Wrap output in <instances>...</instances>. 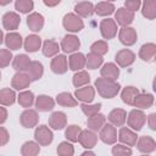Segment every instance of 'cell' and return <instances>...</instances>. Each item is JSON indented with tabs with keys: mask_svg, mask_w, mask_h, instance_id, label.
Here are the masks:
<instances>
[{
	"mask_svg": "<svg viewBox=\"0 0 156 156\" xmlns=\"http://www.w3.org/2000/svg\"><path fill=\"white\" fill-rule=\"evenodd\" d=\"M95 88L98 90V93L105 98V99H112L115 98L118 91H119V84L116 80L112 79H107V78H98L95 80Z\"/></svg>",
	"mask_w": 156,
	"mask_h": 156,
	"instance_id": "6da1fadb",
	"label": "cell"
},
{
	"mask_svg": "<svg viewBox=\"0 0 156 156\" xmlns=\"http://www.w3.org/2000/svg\"><path fill=\"white\" fill-rule=\"evenodd\" d=\"M62 24H63V28L66 30L72 32V33L80 32L84 28V23H83L82 18L77 13H67V15H65V17L62 20Z\"/></svg>",
	"mask_w": 156,
	"mask_h": 156,
	"instance_id": "7a4b0ae2",
	"label": "cell"
},
{
	"mask_svg": "<svg viewBox=\"0 0 156 156\" xmlns=\"http://www.w3.org/2000/svg\"><path fill=\"white\" fill-rule=\"evenodd\" d=\"M127 123L133 130H140L146 121V116L141 110H132L127 117Z\"/></svg>",
	"mask_w": 156,
	"mask_h": 156,
	"instance_id": "3957f363",
	"label": "cell"
},
{
	"mask_svg": "<svg viewBox=\"0 0 156 156\" xmlns=\"http://www.w3.org/2000/svg\"><path fill=\"white\" fill-rule=\"evenodd\" d=\"M34 138L39 145L46 146L52 143L54 135L48 126H39V127H37V129L34 132Z\"/></svg>",
	"mask_w": 156,
	"mask_h": 156,
	"instance_id": "277c9868",
	"label": "cell"
},
{
	"mask_svg": "<svg viewBox=\"0 0 156 156\" xmlns=\"http://www.w3.org/2000/svg\"><path fill=\"white\" fill-rule=\"evenodd\" d=\"M118 38H119V41L126 45V46H132L136 43V32L133 27H129V26H124L119 29V33H118Z\"/></svg>",
	"mask_w": 156,
	"mask_h": 156,
	"instance_id": "5b68a950",
	"label": "cell"
},
{
	"mask_svg": "<svg viewBox=\"0 0 156 156\" xmlns=\"http://www.w3.org/2000/svg\"><path fill=\"white\" fill-rule=\"evenodd\" d=\"M99 132H100L99 133V138L105 144L112 145V144H115L117 141V130H116L115 126H112V124H104Z\"/></svg>",
	"mask_w": 156,
	"mask_h": 156,
	"instance_id": "8992f818",
	"label": "cell"
},
{
	"mask_svg": "<svg viewBox=\"0 0 156 156\" xmlns=\"http://www.w3.org/2000/svg\"><path fill=\"white\" fill-rule=\"evenodd\" d=\"M38 121H39V116H38V112L35 110H32V108H27L24 110L21 116H20V122L22 124V127L24 128H33L38 124Z\"/></svg>",
	"mask_w": 156,
	"mask_h": 156,
	"instance_id": "52a82bcc",
	"label": "cell"
},
{
	"mask_svg": "<svg viewBox=\"0 0 156 156\" xmlns=\"http://www.w3.org/2000/svg\"><path fill=\"white\" fill-rule=\"evenodd\" d=\"M100 32L105 39H112L117 34V23L111 18L102 20L100 23Z\"/></svg>",
	"mask_w": 156,
	"mask_h": 156,
	"instance_id": "ba28073f",
	"label": "cell"
},
{
	"mask_svg": "<svg viewBox=\"0 0 156 156\" xmlns=\"http://www.w3.org/2000/svg\"><path fill=\"white\" fill-rule=\"evenodd\" d=\"M115 60L119 67H128L135 61V54L129 49H122L116 54Z\"/></svg>",
	"mask_w": 156,
	"mask_h": 156,
	"instance_id": "9c48e42d",
	"label": "cell"
},
{
	"mask_svg": "<svg viewBox=\"0 0 156 156\" xmlns=\"http://www.w3.org/2000/svg\"><path fill=\"white\" fill-rule=\"evenodd\" d=\"M32 83L30 77L28 76L27 72H17L11 80V87L16 90H23L26 88L29 87V84Z\"/></svg>",
	"mask_w": 156,
	"mask_h": 156,
	"instance_id": "30bf717a",
	"label": "cell"
},
{
	"mask_svg": "<svg viewBox=\"0 0 156 156\" xmlns=\"http://www.w3.org/2000/svg\"><path fill=\"white\" fill-rule=\"evenodd\" d=\"M78 141H79V144H80L83 147H85V149H93V147L96 145L98 135L95 134V132H93V130H90V129L82 130L80 134H79Z\"/></svg>",
	"mask_w": 156,
	"mask_h": 156,
	"instance_id": "8fae6325",
	"label": "cell"
},
{
	"mask_svg": "<svg viewBox=\"0 0 156 156\" xmlns=\"http://www.w3.org/2000/svg\"><path fill=\"white\" fill-rule=\"evenodd\" d=\"M134 20V12L124 9V7H119L116 13H115V22L122 27L124 26H129Z\"/></svg>",
	"mask_w": 156,
	"mask_h": 156,
	"instance_id": "7c38bea8",
	"label": "cell"
},
{
	"mask_svg": "<svg viewBox=\"0 0 156 156\" xmlns=\"http://www.w3.org/2000/svg\"><path fill=\"white\" fill-rule=\"evenodd\" d=\"M138 145V150L143 154H150V152H154L155 149H156V141L154 140V138L149 136V135H143L140 136L136 143Z\"/></svg>",
	"mask_w": 156,
	"mask_h": 156,
	"instance_id": "4fadbf2b",
	"label": "cell"
},
{
	"mask_svg": "<svg viewBox=\"0 0 156 156\" xmlns=\"http://www.w3.org/2000/svg\"><path fill=\"white\" fill-rule=\"evenodd\" d=\"M79 46H80V41L73 34L65 35L62 41H61V49L65 52H74V51H77L79 49Z\"/></svg>",
	"mask_w": 156,
	"mask_h": 156,
	"instance_id": "5bb4252c",
	"label": "cell"
},
{
	"mask_svg": "<svg viewBox=\"0 0 156 156\" xmlns=\"http://www.w3.org/2000/svg\"><path fill=\"white\" fill-rule=\"evenodd\" d=\"M51 71L56 74H63L68 69V63H67V57L65 55H56L51 60Z\"/></svg>",
	"mask_w": 156,
	"mask_h": 156,
	"instance_id": "9a60e30c",
	"label": "cell"
},
{
	"mask_svg": "<svg viewBox=\"0 0 156 156\" xmlns=\"http://www.w3.org/2000/svg\"><path fill=\"white\" fill-rule=\"evenodd\" d=\"M74 96L77 98V100H79L82 102H85V104H89L94 100L95 89L90 85H84L83 88L80 87L74 91Z\"/></svg>",
	"mask_w": 156,
	"mask_h": 156,
	"instance_id": "2e32d148",
	"label": "cell"
},
{
	"mask_svg": "<svg viewBox=\"0 0 156 156\" xmlns=\"http://www.w3.org/2000/svg\"><path fill=\"white\" fill-rule=\"evenodd\" d=\"M118 140L124 144V145H128V146H134L136 140H138V136H136V133H134L132 129L129 128H121L119 132H118Z\"/></svg>",
	"mask_w": 156,
	"mask_h": 156,
	"instance_id": "e0dca14e",
	"label": "cell"
},
{
	"mask_svg": "<svg viewBox=\"0 0 156 156\" xmlns=\"http://www.w3.org/2000/svg\"><path fill=\"white\" fill-rule=\"evenodd\" d=\"M67 124V117L63 112L61 111H56L54 113H51L50 118H49V126L55 129V130H60L63 129Z\"/></svg>",
	"mask_w": 156,
	"mask_h": 156,
	"instance_id": "ac0fdd59",
	"label": "cell"
},
{
	"mask_svg": "<svg viewBox=\"0 0 156 156\" xmlns=\"http://www.w3.org/2000/svg\"><path fill=\"white\" fill-rule=\"evenodd\" d=\"M21 18L16 12H6L2 16V26L7 30H15L18 28Z\"/></svg>",
	"mask_w": 156,
	"mask_h": 156,
	"instance_id": "d6986e66",
	"label": "cell"
},
{
	"mask_svg": "<svg viewBox=\"0 0 156 156\" xmlns=\"http://www.w3.org/2000/svg\"><path fill=\"white\" fill-rule=\"evenodd\" d=\"M108 121L112 126L115 127H121L126 123L127 119V112L123 108H113L110 113H108Z\"/></svg>",
	"mask_w": 156,
	"mask_h": 156,
	"instance_id": "ffe728a7",
	"label": "cell"
},
{
	"mask_svg": "<svg viewBox=\"0 0 156 156\" xmlns=\"http://www.w3.org/2000/svg\"><path fill=\"white\" fill-rule=\"evenodd\" d=\"M5 44H6V48L10 50H18L23 45V40L21 34L16 32H10L5 35Z\"/></svg>",
	"mask_w": 156,
	"mask_h": 156,
	"instance_id": "44dd1931",
	"label": "cell"
},
{
	"mask_svg": "<svg viewBox=\"0 0 156 156\" xmlns=\"http://www.w3.org/2000/svg\"><path fill=\"white\" fill-rule=\"evenodd\" d=\"M106 122V117L105 115L98 112L93 116H89L88 117V121H87V126H88V129L93 130V132H99L101 129V127L105 124Z\"/></svg>",
	"mask_w": 156,
	"mask_h": 156,
	"instance_id": "7402d4cb",
	"label": "cell"
},
{
	"mask_svg": "<svg viewBox=\"0 0 156 156\" xmlns=\"http://www.w3.org/2000/svg\"><path fill=\"white\" fill-rule=\"evenodd\" d=\"M27 26L33 32H39L44 27V17L38 12H33L27 17Z\"/></svg>",
	"mask_w": 156,
	"mask_h": 156,
	"instance_id": "603a6c76",
	"label": "cell"
},
{
	"mask_svg": "<svg viewBox=\"0 0 156 156\" xmlns=\"http://www.w3.org/2000/svg\"><path fill=\"white\" fill-rule=\"evenodd\" d=\"M152 104H154V96L151 94L138 93L135 99H134L133 106H135L138 108H149L152 106Z\"/></svg>",
	"mask_w": 156,
	"mask_h": 156,
	"instance_id": "cb8c5ba5",
	"label": "cell"
},
{
	"mask_svg": "<svg viewBox=\"0 0 156 156\" xmlns=\"http://www.w3.org/2000/svg\"><path fill=\"white\" fill-rule=\"evenodd\" d=\"M68 66L72 71H80L85 67V56L82 52H74L68 57Z\"/></svg>",
	"mask_w": 156,
	"mask_h": 156,
	"instance_id": "d4e9b609",
	"label": "cell"
},
{
	"mask_svg": "<svg viewBox=\"0 0 156 156\" xmlns=\"http://www.w3.org/2000/svg\"><path fill=\"white\" fill-rule=\"evenodd\" d=\"M54 106H55L54 99L48 95H39L35 100V107H37V110H39L41 112L51 111L54 108Z\"/></svg>",
	"mask_w": 156,
	"mask_h": 156,
	"instance_id": "484cf974",
	"label": "cell"
},
{
	"mask_svg": "<svg viewBox=\"0 0 156 156\" xmlns=\"http://www.w3.org/2000/svg\"><path fill=\"white\" fill-rule=\"evenodd\" d=\"M100 74L101 77L104 78H107V79H112V80H116L119 76V68L117 65L112 63V62H108V63H105L100 71Z\"/></svg>",
	"mask_w": 156,
	"mask_h": 156,
	"instance_id": "4316f807",
	"label": "cell"
},
{
	"mask_svg": "<svg viewBox=\"0 0 156 156\" xmlns=\"http://www.w3.org/2000/svg\"><path fill=\"white\" fill-rule=\"evenodd\" d=\"M23 46H24V50L26 51H28V52H35L41 46V39H40V37H38L35 34H30V35H28L24 39Z\"/></svg>",
	"mask_w": 156,
	"mask_h": 156,
	"instance_id": "83f0119b",
	"label": "cell"
},
{
	"mask_svg": "<svg viewBox=\"0 0 156 156\" xmlns=\"http://www.w3.org/2000/svg\"><path fill=\"white\" fill-rule=\"evenodd\" d=\"M156 55V45L154 43H147V44H144L140 50H139V57L143 60V61H151Z\"/></svg>",
	"mask_w": 156,
	"mask_h": 156,
	"instance_id": "f1b7e54d",
	"label": "cell"
},
{
	"mask_svg": "<svg viewBox=\"0 0 156 156\" xmlns=\"http://www.w3.org/2000/svg\"><path fill=\"white\" fill-rule=\"evenodd\" d=\"M26 72L28 73V76L30 77L32 80H38L44 74V67L39 61H30V65Z\"/></svg>",
	"mask_w": 156,
	"mask_h": 156,
	"instance_id": "f546056e",
	"label": "cell"
},
{
	"mask_svg": "<svg viewBox=\"0 0 156 156\" xmlns=\"http://www.w3.org/2000/svg\"><path fill=\"white\" fill-rule=\"evenodd\" d=\"M29 65H30V58L24 54L17 55L12 61V66L17 72H26Z\"/></svg>",
	"mask_w": 156,
	"mask_h": 156,
	"instance_id": "4dcf8cb0",
	"label": "cell"
},
{
	"mask_svg": "<svg viewBox=\"0 0 156 156\" xmlns=\"http://www.w3.org/2000/svg\"><path fill=\"white\" fill-rule=\"evenodd\" d=\"M56 102L65 107H74L78 105V100L76 98H73V95L71 93H66V91L60 93L56 96Z\"/></svg>",
	"mask_w": 156,
	"mask_h": 156,
	"instance_id": "1f68e13d",
	"label": "cell"
},
{
	"mask_svg": "<svg viewBox=\"0 0 156 156\" xmlns=\"http://www.w3.org/2000/svg\"><path fill=\"white\" fill-rule=\"evenodd\" d=\"M74 11L79 17H89L94 12V5L90 1H82L74 6Z\"/></svg>",
	"mask_w": 156,
	"mask_h": 156,
	"instance_id": "d6a6232c",
	"label": "cell"
},
{
	"mask_svg": "<svg viewBox=\"0 0 156 156\" xmlns=\"http://www.w3.org/2000/svg\"><path fill=\"white\" fill-rule=\"evenodd\" d=\"M94 12L99 16H110L115 12V5L110 1H101L94 6Z\"/></svg>",
	"mask_w": 156,
	"mask_h": 156,
	"instance_id": "836d02e7",
	"label": "cell"
},
{
	"mask_svg": "<svg viewBox=\"0 0 156 156\" xmlns=\"http://www.w3.org/2000/svg\"><path fill=\"white\" fill-rule=\"evenodd\" d=\"M139 93L138 88L135 87H126L123 90H122V94H121V98H122V101L127 105H130L133 106V102H134V99L136 96V94Z\"/></svg>",
	"mask_w": 156,
	"mask_h": 156,
	"instance_id": "e575fe53",
	"label": "cell"
},
{
	"mask_svg": "<svg viewBox=\"0 0 156 156\" xmlns=\"http://www.w3.org/2000/svg\"><path fill=\"white\" fill-rule=\"evenodd\" d=\"M16 94L10 88H4L0 90V105L2 106H10L15 102Z\"/></svg>",
	"mask_w": 156,
	"mask_h": 156,
	"instance_id": "d590c367",
	"label": "cell"
},
{
	"mask_svg": "<svg viewBox=\"0 0 156 156\" xmlns=\"http://www.w3.org/2000/svg\"><path fill=\"white\" fill-rule=\"evenodd\" d=\"M40 152V146L35 141H26L21 147V154L23 156H35Z\"/></svg>",
	"mask_w": 156,
	"mask_h": 156,
	"instance_id": "8d00e7d4",
	"label": "cell"
},
{
	"mask_svg": "<svg viewBox=\"0 0 156 156\" xmlns=\"http://www.w3.org/2000/svg\"><path fill=\"white\" fill-rule=\"evenodd\" d=\"M104 58L101 55H98L95 52H89L87 56H85V66L90 69H95V68H99L102 63Z\"/></svg>",
	"mask_w": 156,
	"mask_h": 156,
	"instance_id": "74e56055",
	"label": "cell"
},
{
	"mask_svg": "<svg viewBox=\"0 0 156 156\" xmlns=\"http://www.w3.org/2000/svg\"><path fill=\"white\" fill-rule=\"evenodd\" d=\"M41 50H43L44 56L51 57V56H55V55L58 54L60 46L55 40H45L44 44H43V49Z\"/></svg>",
	"mask_w": 156,
	"mask_h": 156,
	"instance_id": "f35d334b",
	"label": "cell"
},
{
	"mask_svg": "<svg viewBox=\"0 0 156 156\" xmlns=\"http://www.w3.org/2000/svg\"><path fill=\"white\" fill-rule=\"evenodd\" d=\"M72 80H73V85H74L76 88H80V87L87 85V84L90 82V76L88 74L87 71L80 69V71H78V72L73 76Z\"/></svg>",
	"mask_w": 156,
	"mask_h": 156,
	"instance_id": "ab89813d",
	"label": "cell"
},
{
	"mask_svg": "<svg viewBox=\"0 0 156 156\" xmlns=\"http://www.w3.org/2000/svg\"><path fill=\"white\" fill-rule=\"evenodd\" d=\"M141 13L147 20H154L156 17V0L152 1H144Z\"/></svg>",
	"mask_w": 156,
	"mask_h": 156,
	"instance_id": "60d3db41",
	"label": "cell"
},
{
	"mask_svg": "<svg viewBox=\"0 0 156 156\" xmlns=\"http://www.w3.org/2000/svg\"><path fill=\"white\" fill-rule=\"evenodd\" d=\"M17 100H18V104L22 106V107H30L33 104H34V95L32 91L29 90H24V91H21L17 96Z\"/></svg>",
	"mask_w": 156,
	"mask_h": 156,
	"instance_id": "b9f144b4",
	"label": "cell"
},
{
	"mask_svg": "<svg viewBox=\"0 0 156 156\" xmlns=\"http://www.w3.org/2000/svg\"><path fill=\"white\" fill-rule=\"evenodd\" d=\"M34 2L33 0H16L15 9L21 13H28L33 10Z\"/></svg>",
	"mask_w": 156,
	"mask_h": 156,
	"instance_id": "7bdbcfd3",
	"label": "cell"
},
{
	"mask_svg": "<svg viewBox=\"0 0 156 156\" xmlns=\"http://www.w3.org/2000/svg\"><path fill=\"white\" fill-rule=\"evenodd\" d=\"M80 132H82L80 127H78V126H76V124H71V126H68V127L66 128L65 135H66V138H67L69 141L76 143V141H78V138H79Z\"/></svg>",
	"mask_w": 156,
	"mask_h": 156,
	"instance_id": "ee69618b",
	"label": "cell"
},
{
	"mask_svg": "<svg viewBox=\"0 0 156 156\" xmlns=\"http://www.w3.org/2000/svg\"><path fill=\"white\" fill-rule=\"evenodd\" d=\"M90 51L102 56V55L107 54V51H108V45H107V43L104 41V40H98V41H95V43L91 44Z\"/></svg>",
	"mask_w": 156,
	"mask_h": 156,
	"instance_id": "f6af8a7d",
	"label": "cell"
},
{
	"mask_svg": "<svg viewBox=\"0 0 156 156\" xmlns=\"http://www.w3.org/2000/svg\"><path fill=\"white\" fill-rule=\"evenodd\" d=\"M57 154L60 156H72L74 154V147L68 141H62L57 146Z\"/></svg>",
	"mask_w": 156,
	"mask_h": 156,
	"instance_id": "bcb514c9",
	"label": "cell"
},
{
	"mask_svg": "<svg viewBox=\"0 0 156 156\" xmlns=\"http://www.w3.org/2000/svg\"><path fill=\"white\" fill-rule=\"evenodd\" d=\"M132 154H133V151H132L130 146L124 145V144H116L112 147V155H115V156H129Z\"/></svg>",
	"mask_w": 156,
	"mask_h": 156,
	"instance_id": "7dc6e473",
	"label": "cell"
},
{
	"mask_svg": "<svg viewBox=\"0 0 156 156\" xmlns=\"http://www.w3.org/2000/svg\"><path fill=\"white\" fill-rule=\"evenodd\" d=\"M80 108H82V111H83V113L85 115V116H93V115H95V113H98L99 111H100V108H101V104H85V102H83L82 105H80Z\"/></svg>",
	"mask_w": 156,
	"mask_h": 156,
	"instance_id": "c3c4849f",
	"label": "cell"
},
{
	"mask_svg": "<svg viewBox=\"0 0 156 156\" xmlns=\"http://www.w3.org/2000/svg\"><path fill=\"white\" fill-rule=\"evenodd\" d=\"M12 61V54L7 49H1L0 50V68H4L10 65Z\"/></svg>",
	"mask_w": 156,
	"mask_h": 156,
	"instance_id": "681fc988",
	"label": "cell"
},
{
	"mask_svg": "<svg viewBox=\"0 0 156 156\" xmlns=\"http://www.w3.org/2000/svg\"><path fill=\"white\" fill-rule=\"evenodd\" d=\"M124 5H126L127 10H129L132 12H135L136 10H139L141 2H140V0H126Z\"/></svg>",
	"mask_w": 156,
	"mask_h": 156,
	"instance_id": "f907efd6",
	"label": "cell"
},
{
	"mask_svg": "<svg viewBox=\"0 0 156 156\" xmlns=\"http://www.w3.org/2000/svg\"><path fill=\"white\" fill-rule=\"evenodd\" d=\"M9 139H10L9 132L4 127H0V146L6 145L9 143Z\"/></svg>",
	"mask_w": 156,
	"mask_h": 156,
	"instance_id": "816d5d0a",
	"label": "cell"
},
{
	"mask_svg": "<svg viewBox=\"0 0 156 156\" xmlns=\"http://www.w3.org/2000/svg\"><path fill=\"white\" fill-rule=\"evenodd\" d=\"M147 124L151 130H156V113H150L147 116Z\"/></svg>",
	"mask_w": 156,
	"mask_h": 156,
	"instance_id": "f5cc1de1",
	"label": "cell"
},
{
	"mask_svg": "<svg viewBox=\"0 0 156 156\" xmlns=\"http://www.w3.org/2000/svg\"><path fill=\"white\" fill-rule=\"evenodd\" d=\"M7 119V111L5 107L0 106V124H2Z\"/></svg>",
	"mask_w": 156,
	"mask_h": 156,
	"instance_id": "db71d44e",
	"label": "cell"
},
{
	"mask_svg": "<svg viewBox=\"0 0 156 156\" xmlns=\"http://www.w3.org/2000/svg\"><path fill=\"white\" fill-rule=\"evenodd\" d=\"M43 1L49 7H54V6H56V5H58L61 2V0H43Z\"/></svg>",
	"mask_w": 156,
	"mask_h": 156,
	"instance_id": "11a10c76",
	"label": "cell"
},
{
	"mask_svg": "<svg viewBox=\"0 0 156 156\" xmlns=\"http://www.w3.org/2000/svg\"><path fill=\"white\" fill-rule=\"evenodd\" d=\"M82 155H83V156H87V155H91V156H94V155H95V152H94V151H90L89 149H87V151H84Z\"/></svg>",
	"mask_w": 156,
	"mask_h": 156,
	"instance_id": "9f6ffc18",
	"label": "cell"
},
{
	"mask_svg": "<svg viewBox=\"0 0 156 156\" xmlns=\"http://www.w3.org/2000/svg\"><path fill=\"white\" fill-rule=\"evenodd\" d=\"M12 0H0V6H5L7 4H10Z\"/></svg>",
	"mask_w": 156,
	"mask_h": 156,
	"instance_id": "6f0895ef",
	"label": "cell"
},
{
	"mask_svg": "<svg viewBox=\"0 0 156 156\" xmlns=\"http://www.w3.org/2000/svg\"><path fill=\"white\" fill-rule=\"evenodd\" d=\"M2 41H4V33H2V30L0 29V45L2 44Z\"/></svg>",
	"mask_w": 156,
	"mask_h": 156,
	"instance_id": "680465c9",
	"label": "cell"
},
{
	"mask_svg": "<svg viewBox=\"0 0 156 156\" xmlns=\"http://www.w3.org/2000/svg\"><path fill=\"white\" fill-rule=\"evenodd\" d=\"M144 1H152V0H144Z\"/></svg>",
	"mask_w": 156,
	"mask_h": 156,
	"instance_id": "91938a15",
	"label": "cell"
},
{
	"mask_svg": "<svg viewBox=\"0 0 156 156\" xmlns=\"http://www.w3.org/2000/svg\"><path fill=\"white\" fill-rule=\"evenodd\" d=\"M106 1H115V0H106Z\"/></svg>",
	"mask_w": 156,
	"mask_h": 156,
	"instance_id": "94428289",
	"label": "cell"
},
{
	"mask_svg": "<svg viewBox=\"0 0 156 156\" xmlns=\"http://www.w3.org/2000/svg\"><path fill=\"white\" fill-rule=\"evenodd\" d=\"M0 79H1V73H0Z\"/></svg>",
	"mask_w": 156,
	"mask_h": 156,
	"instance_id": "6125c7cd",
	"label": "cell"
}]
</instances>
